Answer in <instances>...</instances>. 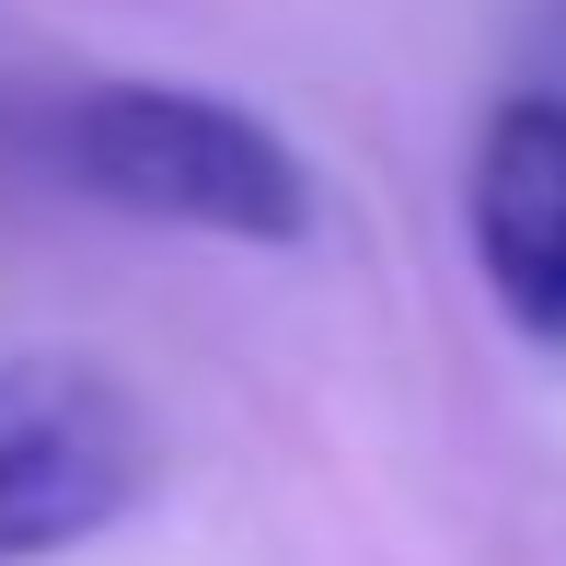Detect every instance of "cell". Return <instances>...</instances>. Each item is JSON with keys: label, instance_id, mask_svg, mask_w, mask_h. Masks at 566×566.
Returning <instances> with one entry per match:
<instances>
[{"label": "cell", "instance_id": "cell-3", "mask_svg": "<svg viewBox=\"0 0 566 566\" xmlns=\"http://www.w3.org/2000/svg\"><path fill=\"white\" fill-rule=\"evenodd\" d=\"M474 277L532 347H566V93H509L462 174Z\"/></svg>", "mask_w": 566, "mask_h": 566}, {"label": "cell", "instance_id": "cell-1", "mask_svg": "<svg viewBox=\"0 0 566 566\" xmlns=\"http://www.w3.org/2000/svg\"><path fill=\"white\" fill-rule=\"evenodd\" d=\"M59 174L93 209L209 231V243H313V174L266 116L197 82H93L59 116Z\"/></svg>", "mask_w": 566, "mask_h": 566}, {"label": "cell", "instance_id": "cell-2", "mask_svg": "<svg viewBox=\"0 0 566 566\" xmlns=\"http://www.w3.org/2000/svg\"><path fill=\"white\" fill-rule=\"evenodd\" d=\"M150 497V417L93 358L0 370V566H46Z\"/></svg>", "mask_w": 566, "mask_h": 566}]
</instances>
